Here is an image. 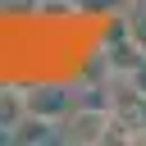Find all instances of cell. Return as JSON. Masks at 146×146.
Here are the masks:
<instances>
[{"label":"cell","mask_w":146,"mask_h":146,"mask_svg":"<svg viewBox=\"0 0 146 146\" xmlns=\"http://www.w3.org/2000/svg\"><path fill=\"white\" fill-rule=\"evenodd\" d=\"M132 87H137V91H141V96H146V59H141V64H137V68H132Z\"/></svg>","instance_id":"6da1fadb"}]
</instances>
